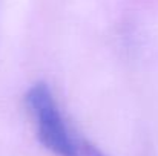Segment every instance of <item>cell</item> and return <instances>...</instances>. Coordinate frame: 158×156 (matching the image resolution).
<instances>
[{
    "label": "cell",
    "mask_w": 158,
    "mask_h": 156,
    "mask_svg": "<svg viewBox=\"0 0 158 156\" xmlns=\"http://www.w3.org/2000/svg\"><path fill=\"white\" fill-rule=\"evenodd\" d=\"M25 101L34 119L37 138L45 149L55 156H80V144L72 138L48 84L35 83L29 87Z\"/></svg>",
    "instance_id": "1"
},
{
    "label": "cell",
    "mask_w": 158,
    "mask_h": 156,
    "mask_svg": "<svg viewBox=\"0 0 158 156\" xmlns=\"http://www.w3.org/2000/svg\"><path fill=\"white\" fill-rule=\"evenodd\" d=\"M80 156H107L106 153H103L98 147H95L94 144L83 141L80 144Z\"/></svg>",
    "instance_id": "2"
}]
</instances>
